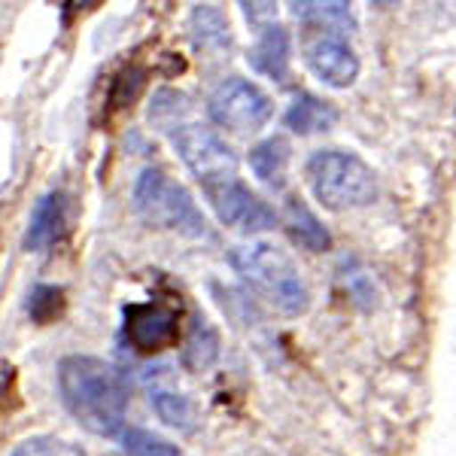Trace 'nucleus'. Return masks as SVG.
<instances>
[{
  "label": "nucleus",
  "instance_id": "f257e3e1",
  "mask_svg": "<svg viewBox=\"0 0 456 456\" xmlns=\"http://www.w3.org/2000/svg\"><path fill=\"white\" fill-rule=\"evenodd\" d=\"M58 389L68 411L94 436H122L128 380L116 365L94 356H68L58 365Z\"/></svg>",
  "mask_w": 456,
  "mask_h": 456
},
{
  "label": "nucleus",
  "instance_id": "f03ea898",
  "mask_svg": "<svg viewBox=\"0 0 456 456\" xmlns=\"http://www.w3.org/2000/svg\"><path fill=\"white\" fill-rule=\"evenodd\" d=\"M228 262L238 271L244 281L253 286L256 292L271 301L277 311L283 314H305L307 305H311V292H307V283L301 277L298 265L283 253L281 247L274 244H247V247H234L228 253Z\"/></svg>",
  "mask_w": 456,
  "mask_h": 456
},
{
  "label": "nucleus",
  "instance_id": "7ed1b4c3",
  "mask_svg": "<svg viewBox=\"0 0 456 456\" xmlns=\"http://www.w3.org/2000/svg\"><path fill=\"white\" fill-rule=\"evenodd\" d=\"M307 180L314 195L329 210H356L369 208L378 198L374 171L356 152L347 150H320L307 161Z\"/></svg>",
  "mask_w": 456,
  "mask_h": 456
},
{
  "label": "nucleus",
  "instance_id": "20e7f679",
  "mask_svg": "<svg viewBox=\"0 0 456 456\" xmlns=\"http://www.w3.org/2000/svg\"><path fill=\"white\" fill-rule=\"evenodd\" d=\"M134 208L156 228H167L183 238H208V223L192 195L159 167H146L134 183Z\"/></svg>",
  "mask_w": 456,
  "mask_h": 456
},
{
  "label": "nucleus",
  "instance_id": "39448f33",
  "mask_svg": "<svg viewBox=\"0 0 456 456\" xmlns=\"http://www.w3.org/2000/svg\"><path fill=\"white\" fill-rule=\"evenodd\" d=\"M171 137L180 159L186 161V167L201 180L204 192H213V189L238 180V159L225 146L223 137L213 128H208V125H176Z\"/></svg>",
  "mask_w": 456,
  "mask_h": 456
},
{
  "label": "nucleus",
  "instance_id": "423d86ee",
  "mask_svg": "<svg viewBox=\"0 0 456 456\" xmlns=\"http://www.w3.org/2000/svg\"><path fill=\"white\" fill-rule=\"evenodd\" d=\"M208 113L219 128H228L234 134H253L268 125L274 116V104L256 83L232 77L219 83L216 92L210 94Z\"/></svg>",
  "mask_w": 456,
  "mask_h": 456
},
{
  "label": "nucleus",
  "instance_id": "0eeeda50",
  "mask_svg": "<svg viewBox=\"0 0 456 456\" xmlns=\"http://www.w3.org/2000/svg\"><path fill=\"white\" fill-rule=\"evenodd\" d=\"M125 341L137 353L152 356L180 341V305L171 301H146L125 307Z\"/></svg>",
  "mask_w": 456,
  "mask_h": 456
},
{
  "label": "nucleus",
  "instance_id": "6e6552de",
  "mask_svg": "<svg viewBox=\"0 0 456 456\" xmlns=\"http://www.w3.org/2000/svg\"><path fill=\"white\" fill-rule=\"evenodd\" d=\"M305 61L332 88H347L359 77V58L350 43L335 31H316L305 40Z\"/></svg>",
  "mask_w": 456,
  "mask_h": 456
},
{
  "label": "nucleus",
  "instance_id": "1a4fd4ad",
  "mask_svg": "<svg viewBox=\"0 0 456 456\" xmlns=\"http://www.w3.org/2000/svg\"><path fill=\"white\" fill-rule=\"evenodd\" d=\"M208 198L213 201V208H216L219 219H223L225 225H234L247 234L268 232V228H274L277 223L274 210H271L259 195L249 192L240 180L213 189V192H208Z\"/></svg>",
  "mask_w": 456,
  "mask_h": 456
},
{
  "label": "nucleus",
  "instance_id": "9d476101",
  "mask_svg": "<svg viewBox=\"0 0 456 456\" xmlns=\"http://www.w3.org/2000/svg\"><path fill=\"white\" fill-rule=\"evenodd\" d=\"M68 234V195L46 192L34 204L31 219L25 232V249L43 253L49 247H58Z\"/></svg>",
  "mask_w": 456,
  "mask_h": 456
},
{
  "label": "nucleus",
  "instance_id": "9b49d317",
  "mask_svg": "<svg viewBox=\"0 0 456 456\" xmlns=\"http://www.w3.org/2000/svg\"><path fill=\"white\" fill-rule=\"evenodd\" d=\"M283 225L289 232V238L296 240L298 247L311 249V253H326L332 247V234L329 228L316 219V213L307 208L301 198H289L283 208Z\"/></svg>",
  "mask_w": 456,
  "mask_h": 456
},
{
  "label": "nucleus",
  "instance_id": "f8f14e48",
  "mask_svg": "<svg viewBox=\"0 0 456 456\" xmlns=\"http://www.w3.org/2000/svg\"><path fill=\"white\" fill-rule=\"evenodd\" d=\"M249 61L265 77L286 83V77H289V34L281 25H271L268 31L259 34V43L249 53Z\"/></svg>",
  "mask_w": 456,
  "mask_h": 456
},
{
  "label": "nucleus",
  "instance_id": "ddd939ff",
  "mask_svg": "<svg viewBox=\"0 0 456 456\" xmlns=\"http://www.w3.org/2000/svg\"><path fill=\"white\" fill-rule=\"evenodd\" d=\"M338 119V110L329 101H320L314 94H298L292 101V107L286 110V128H292L296 134H314V131L332 128Z\"/></svg>",
  "mask_w": 456,
  "mask_h": 456
},
{
  "label": "nucleus",
  "instance_id": "4468645a",
  "mask_svg": "<svg viewBox=\"0 0 456 456\" xmlns=\"http://www.w3.org/2000/svg\"><path fill=\"white\" fill-rule=\"evenodd\" d=\"M289 159H292L289 141H283V137H268V141H262L249 152V167H253V174L259 176V180L281 186L286 167H289Z\"/></svg>",
  "mask_w": 456,
  "mask_h": 456
},
{
  "label": "nucleus",
  "instance_id": "2eb2a0df",
  "mask_svg": "<svg viewBox=\"0 0 456 456\" xmlns=\"http://www.w3.org/2000/svg\"><path fill=\"white\" fill-rule=\"evenodd\" d=\"M192 37H195V46H201V49H225L228 43H232V31H228L225 12L213 4L195 6Z\"/></svg>",
  "mask_w": 456,
  "mask_h": 456
},
{
  "label": "nucleus",
  "instance_id": "dca6fc26",
  "mask_svg": "<svg viewBox=\"0 0 456 456\" xmlns=\"http://www.w3.org/2000/svg\"><path fill=\"white\" fill-rule=\"evenodd\" d=\"M152 408H156V414L165 420L167 426H174V429H183L189 432L195 426V408L192 402H189V395H183L180 389H171V387H156L150 395Z\"/></svg>",
  "mask_w": 456,
  "mask_h": 456
},
{
  "label": "nucleus",
  "instance_id": "f3484780",
  "mask_svg": "<svg viewBox=\"0 0 456 456\" xmlns=\"http://www.w3.org/2000/svg\"><path fill=\"white\" fill-rule=\"evenodd\" d=\"M216 356H219L216 332L208 326V320H195L192 335H189V344H186V350H183V362H186L189 369L201 371V369H208Z\"/></svg>",
  "mask_w": 456,
  "mask_h": 456
},
{
  "label": "nucleus",
  "instance_id": "a211bd4d",
  "mask_svg": "<svg viewBox=\"0 0 456 456\" xmlns=\"http://www.w3.org/2000/svg\"><path fill=\"white\" fill-rule=\"evenodd\" d=\"M125 456H180V451L165 441L161 436H152L146 429H137V426H128V429L119 436Z\"/></svg>",
  "mask_w": 456,
  "mask_h": 456
},
{
  "label": "nucleus",
  "instance_id": "6ab92c4d",
  "mask_svg": "<svg viewBox=\"0 0 456 456\" xmlns=\"http://www.w3.org/2000/svg\"><path fill=\"white\" fill-rule=\"evenodd\" d=\"M64 305H68L64 289H58V286H37L31 292V301H28V314H31L34 322L49 326V322H55L64 314Z\"/></svg>",
  "mask_w": 456,
  "mask_h": 456
},
{
  "label": "nucleus",
  "instance_id": "aec40b11",
  "mask_svg": "<svg viewBox=\"0 0 456 456\" xmlns=\"http://www.w3.org/2000/svg\"><path fill=\"white\" fill-rule=\"evenodd\" d=\"M12 456H86V451L73 441L55 438V436H34L25 438L12 451Z\"/></svg>",
  "mask_w": 456,
  "mask_h": 456
},
{
  "label": "nucleus",
  "instance_id": "412c9836",
  "mask_svg": "<svg viewBox=\"0 0 456 456\" xmlns=\"http://www.w3.org/2000/svg\"><path fill=\"white\" fill-rule=\"evenodd\" d=\"M292 16L296 19H305V21H338V25H353L350 19V10L347 4H335V0H329V4H292Z\"/></svg>",
  "mask_w": 456,
  "mask_h": 456
},
{
  "label": "nucleus",
  "instance_id": "4be33fe9",
  "mask_svg": "<svg viewBox=\"0 0 456 456\" xmlns=\"http://www.w3.org/2000/svg\"><path fill=\"white\" fill-rule=\"evenodd\" d=\"M143 86H146V73L141 68H128V70H122V77L116 79V86H113V107H131L137 98H141V92H143Z\"/></svg>",
  "mask_w": 456,
  "mask_h": 456
},
{
  "label": "nucleus",
  "instance_id": "5701e85b",
  "mask_svg": "<svg viewBox=\"0 0 456 456\" xmlns=\"http://www.w3.org/2000/svg\"><path fill=\"white\" fill-rule=\"evenodd\" d=\"M240 6H244L249 25L259 28V34L268 31V28L274 25V19H277V6L274 4H240Z\"/></svg>",
  "mask_w": 456,
  "mask_h": 456
}]
</instances>
